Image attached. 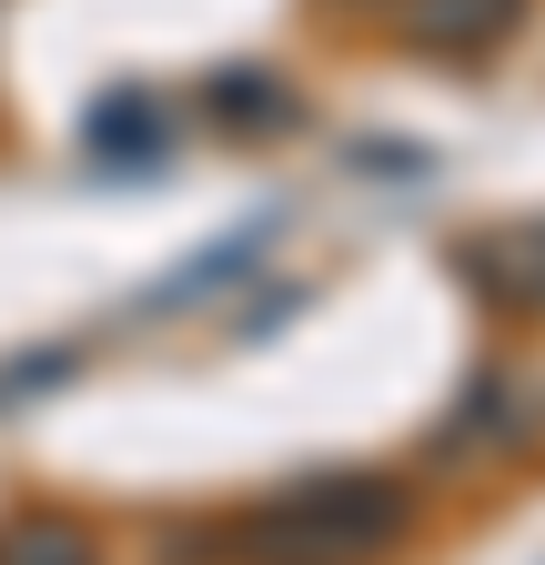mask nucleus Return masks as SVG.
Wrapping results in <instances>:
<instances>
[{
	"instance_id": "obj_1",
	"label": "nucleus",
	"mask_w": 545,
	"mask_h": 565,
	"mask_svg": "<svg viewBox=\"0 0 545 565\" xmlns=\"http://www.w3.org/2000/svg\"><path fill=\"white\" fill-rule=\"evenodd\" d=\"M404 515L415 505L384 475H303L243 515V555L253 565H374L404 535Z\"/></svg>"
},
{
	"instance_id": "obj_2",
	"label": "nucleus",
	"mask_w": 545,
	"mask_h": 565,
	"mask_svg": "<svg viewBox=\"0 0 545 565\" xmlns=\"http://www.w3.org/2000/svg\"><path fill=\"white\" fill-rule=\"evenodd\" d=\"M455 282L485 313H545V212L495 223V233H464L455 243Z\"/></svg>"
},
{
	"instance_id": "obj_3",
	"label": "nucleus",
	"mask_w": 545,
	"mask_h": 565,
	"mask_svg": "<svg viewBox=\"0 0 545 565\" xmlns=\"http://www.w3.org/2000/svg\"><path fill=\"white\" fill-rule=\"evenodd\" d=\"M525 31V0H404V41L435 61H495Z\"/></svg>"
},
{
	"instance_id": "obj_4",
	"label": "nucleus",
	"mask_w": 545,
	"mask_h": 565,
	"mask_svg": "<svg viewBox=\"0 0 545 565\" xmlns=\"http://www.w3.org/2000/svg\"><path fill=\"white\" fill-rule=\"evenodd\" d=\"M82 152H92L101 172H152V162L172 152V111H162L152 92H101L92 121H82Z\"/></svg>"
},
{
	"instance_id": "obj_5",
	"label": "nucleus",
	"mask_w": 545,
	"mask_h": 565,
	"mask_svg": "<svg viewBox=\"0 0 545 565\" xmlns=\"http://www.w3.org/2000/svg\"><path fill=\"white\" fill-rule=\"evenodd\" d=\"M0 565H101V545H92V525L82 515H11L0 525Z\"/></svg>"
},
{
	"instance_id": "obj_6",
	"label": "nucleus",
	"mask_w": 545,
	"mask_h": 565,
	"mask_svg": "<svg viewBox=\"0 0 545 565\" xmlns=\"http://www.w3.org/2000/svg\"><path fill=\"white\" fill-rule=\"evenodd\" d=\"M213 111H223L233 131H293V121H303V102H293L284 82H272V71H263V61H243V71H223V82H213Z\"/></svg>"
},
{
	"instance_id": "obj_7",
	"label": "nucleus",
	"mask_w": 545,
	"mask_h": 565,
	"mask_svg": "<svg viewBox=\"0 0 545 565\" xmlns=\"http://www.w3.org/2000/svg\"><path fill=\"white\" fill-rule=\"evenodd\" d=\"M253 253H263V223H233V233H223L213 253H192V263H182V273L162 282V294H152V303H192V294H202V282H223V273H243Z\"/></svg>"
},
{
	"instance_id": "obj_8",
	"label": "nucleus",
	"mask_w": 545,
	"mask_h": 565,
	"mask_svg": "<svg viewBox=\"0 0 545 565\" xmlns=\"http://www.w3.org/2000/svg\"><path fill=\"white\" fill-rule=\"evenodd\" d=\"M51 374H72V353H31V364L0 374V404H21V384H51Z\"/></svg>"
}]
</instances>
